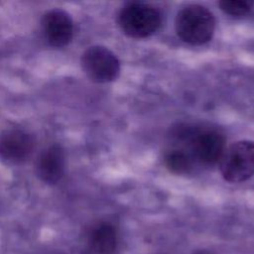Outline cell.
<instances>
[{
    "label": "cell",
    "instance_id": "cell-7",
    "mask_svg": "<svg viewBox=\"0 0 254 254\" xmlns=\"http://www.w3.org/2000/svg\"><path fill=\"white\" fill-rule=\"evenodd\" d=\"M42 30L46 41L55 48L66 46L73 35L70 16L62 9L48 11L42 19Z\"/></svg>",
    "mask_w": 254,
    "mask_h": 254
},
{
    "label": "cell",
    "instance_id": "cell-12",
    "mask_svg": "<svg viewBox=\"0 0 254 254\" xmlns=\"http://www.w3.org/2000/svg\"><path fill=\"white\" fill-rule=\"evenodd\" d=\"M194 254H211V253H209V252H207V251H197V252H195Z\"/></svg>",
    "mask_w": 254,
    "mask_h": 254
},
{
    "label": "cell",
    "instance_id": "cell-1",
    "mask_svg": "<svg viewBox=\"0 0 254 254\" xmlns=\"http://www.w3.org/2000/svg\"><path fill=\"white\" fill-rule=\"evenodd\" d=\"M175 28L178 36L184 42L191 45H201L211 39L215 21L208 9L197 4H190L178 12Z\"/></svg>",
    "mask_w": 254,
    "mask_h": 254
},
{
    "label": "cell",
    "instance_id": "cell-11",
    "mask_svg": "<svg viewBox=\"0 0 254 254\" xmlns=\"http://www.w3.org/2000/svg\"><path fill=\"white\" fill-rule=\"evenodd\" d=\"M218 4L224 13L238 17L250 12L254 2L250 0H222Z\"/></svg>",
    "mask_w": 254,
    "mask_h": 254
},
{
    "label": "cell",
    "instance_id": "cell-2",
    "mask_svg": "<svg viewBox=\"0 0 254 254\" xmlns=\"http://www.w3.org/2000/svg\"><path fill=\"white\" fill-rule=\"evenodd\" d=\"M161 14L154 6L142 2L125 4L118 15L122 32L130 38L142 39L154 34L161 25Z\"/></svg>",
    "mask_w": 254,
    "mask_h": 254
},
{
    "label": "cell",
    "instance_id": "cell-8",
    "mask_svg": "<svg viewBox=\"0 0 254 254\" xmlns=\"http://www.w3.org/2000/svg\"><path fill=\"white\" fill-rule=\"evenodd\" d=\"M64 153L63 148L58 145H52L44 150L36 163V172L38 177L48 185L57 184L64 172Z\"/></svg>",
    "mask_w": 254,
    "mask_h": 254
},
{
    "label": "cell",
    "instance_id": "cell-6",
    "mask_svg": "<svg viewBox=\"0 0 254 254\" xmlns=\"http://www.w3.org/2000/svg\"><path fill=\"white\" fill-rule=\"evenodd\" d=\"M35 145L30 133L21 129L7 130L0 136V158L9 164H21L30 158Z\"/></svg>",
    "mask_w": 254,
    "mask_h": 254
},
{
    "label": "cell",
    "instance_id": "cell-4",
    "mask_svg": "<svg viewBox=\"0 0 254 254\" xmlns=\"http://www.w3.org/2000/svg\"><path fill=\"white\" fill-rule=\"evenodd\" d=\"M81 65L86 75L99 83L114 80L120 71L116 56L102 46H93L85 50L81 57Z\"/></svg>",
    "mask_w": 254,
    "mask_h": 254
},
{
    "label": "cell",
    "instance_id": "cell-5",
    "mask_svg": "<svg viewBox=\"0 0 254 254\" xmlns=\"http://www.w3.org/2000/svg\"><path fill=\"white\" fill-rule=\"evenodd\" d=\"M190 152L194 161L203 166L218 163L225 151V138L216 130H201L191 134Z\"/></svg>",
    "mask_w": 254,
    "mask_h": 254
},
{
    "label": "cell",
    "instance_id": "cell-9",
    "mask_svg": "<svg viewBox=\"0 0 254 254\" xmlns=\"http://www.w3.org/2000/svg\"><path fill=\"white\" fill-rule=\"evenodd\" d=\"M117 248V233L108 222L95 224L87 234L89 254H114Z\"/></svg>",
    "mask_w": 254,
    "mask_h": 254
},
{
    "label": "cell",
    "instance_id": "cell-3",
    "mask_svg": "<svg viewBox=\"0 0 254 254\" xmlns=\"http://www.w3.org/2000/svg\"><path fill=\"white\" fill-rule=\"evenodd\" d=\"M219 170L223 179L230 183H241L254 174V142L239 141L225 149Z\"/></svg>",
    "mask_w": 254,
    "mask_h": 254
},
{
    "label": "cell",
    "instance_id": "cell-10",
    "mask_svg": "<svg viewBox=\"0 0 254 254\" xmlns=\"http://www.w3.org/2000/svg\"><path fill=\"white\" fill-rule=\"evenodd\" d=\"M194 160L190 152L183 148L173 147L166 151L164 156V164L166 168L177 175H185L190 172L193 167Z\"/></svg>",
    "mask_w": 254,
    "mask_h": 254
}]
</instances>
